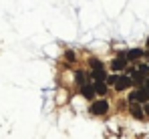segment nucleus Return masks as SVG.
<instances>
[{"instance_id": "f257e3e1", "label": "nucleus", "mask_w": 149, "mask_h": 139, "mask_svg": "<svg viewBox=\"0 0 149 139\" xmlns=\"http://www.w3.org/2000/svg\"><path fill=\"white\" fill-rule=\"evenodd\" d=\"M147 77H149V65H141L139 69L131 71V81H133L135 85H139V87L147 81Z\"/></svg>"}, {"instance_id": "f03ea898", "label": "nucleus", "mask_w": 149, "mask_h": 139, "mask_svg": "<svg viewBox=\"0 0 149 139\" xmlns=\"http://www.w3.org/2000/svg\"><path fill=\"white\" fill-rule=\"evenodd\" d=\"M135 101H139V103H149V93L141 87L139 91H133L129 95V103H135Z\"/></svg>"}, {"instance_id": "7ed1b4c3", "label": "nucleus", "mask_w": 149, "mask_h": 139, "mask_svg": "<svg viewBox=\"0 0 149 139\" xmlns=\"http://www.w3.org/2000/svg\"><path fill=\"white\" fill-rule=\"evenodd\" d=\"M107 111H109V103H107L105 99H101V101H97V103L91 105V113H93V115H105Z\"/></svg>"}, {"instance_id": "20e7f679", "label": "nucleus", "mask_w": 149, "mask_h": 139, "mask_svg": "<svg viewBox=\"0 0 149 139\" xmlns=\"http://www.w3.org/2000/svg\"><path fill=\"white\" fill-rule=\"evenodd\" d=\"M127 67V59H125V52H121L117 59H113L111 63V71H123Z\"/></svg>"}, {"instance_id": "39448f33", "label": "nucleus", "mask_w": 149, "mask_h": 139, "mask_svg": "<svg viewBox=\"0 0 149 139\" xmlns=\"http://www.w3.org/2000/svg\"><path fill=\"white\" fill-rule=\"evenodd\" d=\"M131 79L129 77H117V83H115V89H119V91H123V89H129L131 87Z\"/></svg>"}, {"instance_id": "423d86ee", "label": "nucleus", "mask_w": 149, "mask_h": 139, "mask_svg": "<svg viewBox=\"0 0 149 139\" xmlns=\"http://www.w3.org/2000/svg\"><path fill=\"white\" fill-rule=\"evenodd\" d=\"M143 57V50L141 48H131L129 52H125V59L127 61H137V59H141Z\"/></svg>"}, {"instance_id": "0eeeda50", "label": "nucleus", "mask_w": 149, "mask_h": 139, "mask_svg": "<svg viewBox=\"0 0 149 139\" xmlns=\"http://www.w3.org/2000/svg\"><path fill=\"white\" fill-rule=\"evenodd\" d=\"M131 115L135 117V119H143L145 113H143V109H141L137 103H131Z\"/></svg>"}, {"instance_id": "6e6552de", "label": "nucleus", "mask_w": 149, "mask_h": 139, "mask_svg": "<svg viewBox=\"0 0 149 139\" xmlns=\"http://www.w3.org/2000/svg\"><path fill=\"white\" fill-rule=\"evenodd\" d=\"M81 93H83V97H87V99H93L95 97V89H93V85H83L81 87Z\"/></svg>"}, {"instance_id": "1a4fd4ad", "label": "nucleus", "mask_w": 149, "mask_h": 139, "mask_svg": "<svg viewBox=\"0 0 149 139\" xmlns=\"http://www.w3.org/2000/svg\"><path fill=\"white\" fill-rule=\"evenodd\" d=\"M93 89H95L97 95H105V93H107V85H105V81H95Z\"/></svg>"}, {"instance_id": "9d476101", "label": "nucleus", "mask_w": 149, "mask_h": 139, "mask_svg": "<svg viewBox=\"0 0 149 139\" xmlns=\"http://www.w3.org/2000/svg\"><path fill=\"white\" fill-rule=\"evenodd\" d=\"M74 79H77V85H79V87H83V85H87V75H85L83 71H77V75H74Z\"/></svg>"}, {"instance_id": "9b49d317", "label": "nucleus", "mask_w": 149, "mask_h": 139, "mask_svg": "<svg viewBox=\"0 0 149 139\" xmlns=\"http://www.w3.org/2000/svg\"><path fill=\"white\" fill-rule=\"evenodd\" d=\"M91 77H93L95 81H105V79H107V73H105V69L103 71H91Z\"/></svg>"}, {"instance_id": "f8f14e48", "label": "nucleus", "mask_w": 149, "mask_h": 139, "mask_svg": "<svg viewBox=\"0 0 149 139\" xmlns=\"http://www.w3.org/2000/svg\"><path fill=\"white\" fill-rule=\"evenodd\" d=\"M91 67H93V71H103V69H105V67H103V63L97 61V59H91Z\"/></svg>"}, {"instance_id": "ddd939ff", "label": "nucleus", "mask_w": 149, "mask_h": 139, "mask_svg": "<svg viewBox=\"0 0 149 139\" xmlns=\"http://www.w3.org/2000/svg\"><path fill=\"white\" fill-rule=\"evenodd\" d=\"M115 83H117V75H111L105 79V85H115Z\"/></svg>"}, {"instance_id": "4468645a", "label": "nucleus", "mask_w": 149, "mask_h": 139, "mask_svg": "<svg viewBox=\"0 0 149 139\" xmlns=\"http://www.w3.org/2000/svg\"><path fill=\"white\" fill-rule=\"evenodd\" d=\"M143 113H147V115H149V103H145V111H143Z\"/></svg>"}, {"instance_id": "2eb2a0df", "label": "nucleus", "mask_w": 149, "mask_h": 139, "mask_svg": "<svg viewBox=\"0 0 149 139\" xmlns=\"http://www.w3.org/2000/svg\"><path fill=\"white\" fill-rule=\"evenodd\" d=\"M147 46H149V38H147Z\"/></svg>"}, {"instance_id": "dca6fc26", "label": "nucleus", "mask_w": 149, "mask_h": 139, "mask_svg": "<svg viewBox=\"0 0 149 139\" xmlns=\"http://www.w3.org/2000/svg\"><path fill=\"white\" fill-rule=\"evenodd\" d=\"M147 57H149V52H147Z\"/></svg>"}]
</instances>
